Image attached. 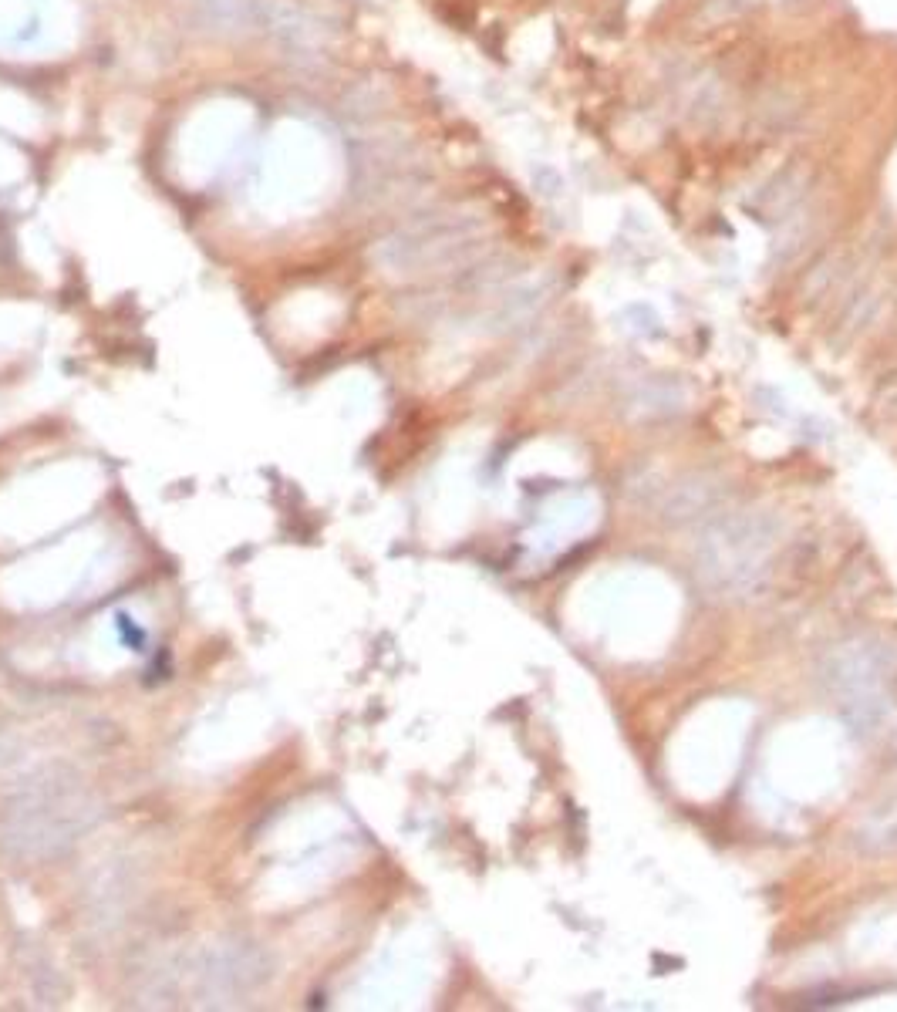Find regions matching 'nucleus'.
Segmentation results:
<instances>
[{
  "label": "nucleus",
  "mask_w": 897,
  "mask_h": 1012,
  "mask_svg": "<svg viewBox=\"0 0 897 1012\" xmlns=\"http://www.w3.org/2000/svg\"><path fill=\"white\" fill-rule=\"evenodd\" d=\"M891 189H894V196H897V156H894V169H891Z\"/></svg>",
  "instance_id": "obj_1"
}]
</instances>
